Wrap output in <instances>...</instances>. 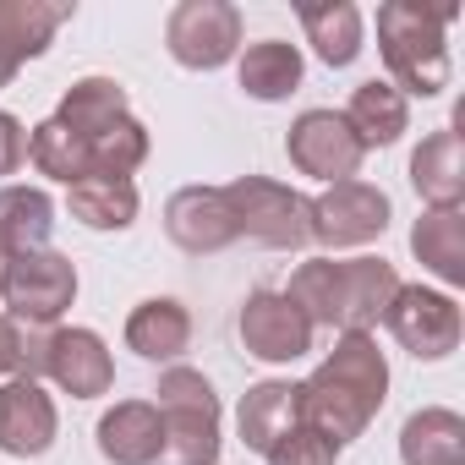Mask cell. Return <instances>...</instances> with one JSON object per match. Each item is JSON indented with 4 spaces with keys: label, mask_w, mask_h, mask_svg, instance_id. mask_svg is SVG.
<instances>
[{
    "label": "cell",
    "mask_w": 465,
    "mask_h": 465,
    "mask_svg": "<svg viewBox=\"0 0 465 465\" xmlns=\"http://www.w3.org/2000/svg\"><path fill=\"white\" fill-rule=\"evenodd\" d=\"M400 291L389 258H340V334H372Z\"/></svg>",
    "instance_id": "cell-15"
},
{
    "label": "cell",
    "mask_w": 465,
    "mask_h": 465,
    "mask_svg": "<svg viewBox=\"0 0 465 465\" xmlns=\"http://www.w3.org/2000/svg\"><path fill=\"white\" fill-rule=\"evenodd\" d=\"M28 159H34V170H39V175L61 181V186H77V181H88V175H94L88 143H83L72 126H61L55 115L34 126V137H28Z\"/></svg>",
    "instance_id": "cell-28"
},
{
    "label": "cell",
    "mask_w": 465,
    "mask_h": 465,
    "mask_svg": "<svg viewBox=\"0 0 465 465\" xmlns=\"http://www.w3.org/2000/svg\"><path fill=\"white\" fill-rule=\"evenodd\" d=\"M285 296L302 307L312 329H340V258H312L291 274Z\"/></svg>",
    "instance_id": "cell-29"
},
{
    "label": "cell",
    "mask_w": 465,
    "mask_h": 465,
    "mask_svg": "<svg viewBox=\"0 0 465 465\" xmlns=\"http://www.w3.org/2000/svg\"><path fill=\"white\" fill-rule=\"evenodd\" d=\"M296 394H302V427H312L334 449H345L383 411V400H389V361H383L372 334H340L334 351L312 367V378L296 383Z\"/></svg>",
    "instance_id": "cell-1"
},
{
    "label": "cell",
    "mask_w": 465,
    "mask_h": 465,
    "mask_svg": "<svg viewBox=\"0 0 465 465\" xmlns=\"http://www.w3.org/2000/svg\"><path fill=\"white\" fill-rule=\"evenodd\" d=\"M164 50L186 72H219L242 50V12L230 0H181L164 17Z\"/></svg>",
    "instance_id": "cell-6"
},
{
    "label": "cell",
    "mask_w": 465,
    "mask_h": 465,
    "mask_svg": "<svg viewBox=\"0 0 465 465\" xmlns=\"http://www.w3.org/2000/svg\"><path fill=\"white\" fill-rule=\"evenodd\" d=\"M302 77H307V61H302V50L285 45V39H258V45H247L242 61H236V83H242V94L258 99V104L291 99V94L302 88Z\"/></svg>",
    "instance_id": "cell-20"
},
{
    "label": "cell",
    "mask_w": 465,
    "mask_h": 465,
    "mask_svg": "<svg viewBox=\"0 0 465 465\" xmlns=\"http://www.w3.org/2000/svg\"><path fill=\"white\" fill-rule=\"evenodd\" d=\"M164 236L192 258H208V252H224L230 242H242L230 203H224V186H181L164 203Z\"/></svg>",
    "instance_id": "cell-13"
},
{
    "label": "cell",
    "mask_w": 465,
    "mask_h": 465,
    "mask_svg": "<svg viewBox=\"0 0 465 465\" xmlns=\"http://www.w3.org/2000/svg\"><path fill=\"white\" fill-rule=\"evenodd\" d=\"M307 213H312V242L329 247V252L378 242L389 230V219H394L389 192L372 186V181H340L323 197H307Z\"/></svg>",
    "instance_id": "cell-7"
},
{
    "label": "cell",
    "mask_w": 465,
    "mask_h": 465,
    "mask_svg": "<svg viewBox=\"0 0 465 465\" xmlns=\"http://www.w3.org/2000/svg\"><path fill=\"white\" fill-rule=\"evenodd\" d=\"M45 372L72 400H99L115 389V356L94 329H50L45 340Z\"/></svg>",
    "instance_id": "cell-14"
},
{
    "label": "cell",
    "mask_w": 465,
    "mask_h": 465,
    "mask_svg": "<svg viewBox=\"0 0 465 465\" xmlns=\"http://www.w3.org/2000/svg\"><path fill=\"white\" fill-rule=\"evenodd\" d=\"M285 153H291V164L302 175L329 181V186L356 181V170L367 159V148L356 143V132L345 126L340 110H302L291 121V132H285Z\"/></svg>",
    "instance_id": "cell-9"
},
{
    "label": "cell",
    "mask_w": 465,
    "mask_h": 465,
    "mask_svg": "<svg viewBox=\"0 0 465 465\" xmlns=\"http://www.w3.org/2000/svg\"><path fill=\"white\" fill-rule=\"evenodd\" d=\"M263 460H269V465H340V449H334L323 432H312V427H291Z\"/></svg>",
    "instance_id": "cell-31"
},
{
    "label": "cell",
    "mask_w": 465,
    "mask_h": 465,
    "mask_svg": "<svg viewBox=\"0 0 465 465\" xmlns=\"http://www.w3.org/2000/svg\"><path fill=\"white\" fill-rule=\"evenodd\" d=\"M400 465H465V416L449 405L411 411L400 427Z\"/></svg>",
    "instance_id": "cell-23"
},
{
    "label": "cell",
    "mask_w": 465,
    "mask_h": 465,
    "mask_svg": "<svg viewBox=\"0 0 465 465\" xmlns=\"http://www.w3.org/2000/svg\"><path fill=\"white\" fill-rule=\"evenodd\" d=\"M411 252L432 280L460 291L465 285V213L460 208H427L411 224Z\"/></svg>",
    "instance_id": "cell-22"
},
{
    "label": "cell",
    "mask_w": 465,
    "mask_h": 465,
    "mask_svg": "<svg viewBox=\"0 0 465 465\" xmlns=\"http://www.w3.org/2000/svg\"><path fill=\"white\" fill-rule=\"evenodd\" d=\"M0 302H6V318H17L28 329H50L77 302V263L50 247L6 258L0 263Z\"/></svg>",
    "instance_id": "cell-5"
},
{
    "label": "cell",
    "mask_w": 465,
    "mask_h": 465,
    "mask_svg": "<svg viewBox=\"0 0 465 465\" xmlns=\"http://www.w3.org/2000/svg\"><path fill=\"white\" fill-rule=\"evenodd\" d=\"M94 438H99V454L110 465H153L159 438H164V421H159L153 400H121V405H110L99 416Z\"/></svg>",
    "instance_id": "cell-18"
},
{
    "label": "cell",
    "mask_w": 465,
    "mask_h": 465,
    "mask_svg": "<svg viewBox=\"0 0 465 465\" xmlns=\"http://www.w3.org/2000/svg\"><path fill=\"white\" fill-rule=\"evenodd\" d=\"M449 23L454 6H421V0H383L378 6V50L405 99H438L449 88Z\"/></svg>",
    "instance_id": "cell-2"
},
{
    "label": "cell",
    "mask_w": 465,
    "mask_h": 465,
    "mask_svg": "<svg viewBox=\"0 0 465 465\" xmlns=\"http://www.w3.org/2000/svg\"><path fill=\"white\" fill-rule=\"evenodd\" d=\"M302 34H307V45L318 50V61L323 66H351L356 55H361V12L351 6V0H307L302 6Z\"/></svg>",
    "instance_id": "cell-25"
},
{
    "label": "cell",
    "mask_w": 465,
    "mask_h": 465,
    "mask_svg": "<svg viewBox=\"0 0 465 465\" xmlns=\"http://www.w3.org/2000/svg\"><path fill=\"white\" fill-rule=\"evenodd\" d=\"M411 186L427 208H460L465 203V153H460L454 126L421 137V148L411 153Z\"/></svg>",
    "instance_id": "cell-19"
},
{
    "label": "cell",
    "mask_w": 465,
    "mask_h": 465,
    "mask_svg": "<svg viewBox=\"0 0 465 465\" xmlns=\"http://www.w3.org/2000/svg\"><path fill=\"white\" fill-rule=\"evenodd\" d=\"M340 115H345V126L356 132L361 148H389V143H400L411 132V99L383 77H367Z\"/></svg>",
    "instance_id": "cell-21"
},
{
    "label": "cell",
    "mask_w": 465,
    "mask_h": 465,
    "mask_svg": "<svg viewBox=\"0 0 465 465\" xmlns=\"http://www.w3.org/2000/svg\"><path fill=\"white\" fill-rule=\"evenodd\" d=\"M61 438V411L39 389V378H6L0 383V454L39 460Z\"/></svg>",
    "instance_id": "cell-11"
},
{
    "label": "cell",
    "mask_w": 465,
    "mask_h": 465,
    "mask_svg": "<svg viewBox=\"0 0 465 465\" xmlns=\"http://www.w3.org/2000/svg\"><path fill=\"white\" fill-rule=\"evenodd\" d=\"M153 411L164 421L153 465H219V394L197 367H164L153 389Z\"/></svg>",
    "instance_id": "cell-3"
},
{
    "label": "cell",
    "mask_w": 465,
    "mask_h": 465,
    "mask_svg": "<svg viewBox=\"0 0 465 465\" xmlns=\"http://www.w3.org/2000/svg\"><path fill=\"white\" fill-rule=\"evenodd\" d=\"M72 12V0H0V88H12V77L55 45Z\"/></svg>",
    "instance_id": "cell-12"
},
{
    "label": "cell",
    "mask_w": 465,
    "mask_h": 465,
    "mask_svg": "<svg viewBox=\"0 0 465 465\" xmlns=\"http://www.w3.org/2000/svg\"><path fill=\"white\" fill-rule=\"evenodd\" d=\"M66 208H72V219L88 224V230H132L143 197H137V186L121 181V175H88V181L66 186Z\"/></svg>",
    "instance_id": "cell-27"
},
{
    "label": "cell",
    "mask_w": 465,
    "mask_h": 465,
    "mask_svg": "<svg viewBox=\"0 0 465 465\" xmlns=\"http://www.w3.org/2000/svg\"><path fill=\"white\" fill-rule=\"evenodd\" d=\"M45 329H28L0 312V378H39L45 372Z\"/></svg>",
    "instance_id": "cell-30"
},
{
    "label": "cell",
    "mask_w": 465,
    "mask_h": 465,
    "mask_svg": "<svg viewBox=\"0 0 465 465\" xmlns=\"http://www.w3.org/2000/svg\"><path fill=\"white\" fill-rule=\"evenodd\" d=\"M236 427H242V443H247V449L269 454L291 427H302V394H296V383H291V378H263V383H252V389L242 394V405H236Z\"/></svg>",
    "instance_id": "cell-17"
},
{
    "label": "cell",
    "mask_w": 465,
    "mask_h": 465,
    "mask_svg": "<svg viewBox=\"0 0 465 465\" xmlns=\"http://www.w3.org/2000/svg\"><path fill=\"white\" fill-rule=\"evenodd\" d=\"M23 159H28V132H23L17 115L0 110V175H17Z\"/></svg>",
    "instance_id": "cell-32"
},
{
    "label": "cell",
    "mask_w": 465,
    "mask_h": 465,
    "mask_svg": "<svg viewBox=\"0 0 465 465\" xmlns=\"http://www.w3.org/2000/svg\"><path fill=\"white\" fill-rule=\"evenodd\" d=\"M55 230V203L45 186H6L0 192V263L23 258V252H45Z\"/></svg>",
    "instance_id": "cell-24"
},
{
    "label": "cell",
    "mask_w": 465,
    "mask_h": 465,
    "mask_svg": "<svg viewBox=\"0 0 465 465\" xmlns=\"http://www.w3.org/2000/svg\"><path fill=\"white\" fill-rule=\"evenodd\" d=\"M242 345L247 356L269 361V367H285V361H302L312 351V323L302 318V307L285 296V291H252L242 302Z\"/></svg>",
    "instance_id": "cell-10"
},
{
    "label": "cell",
    "mask_w": 465,
    "mask_h": 465,
    "mask_svg": "<svg viewBox=\"0 0 465 465\" xmlns=\"http://www.w3.org/2000/svg\"><path fill=\"white\" fill-rule=\"evenodd\" d=\"M389 334L400 340V351H411L416 361H443L460 351V334H465V318H460V302L449 291H427V285H400L389 312H383Z\"/></svg>",
    "instance_id": "cell-8"
},
{
    "label": "cell",
    "mask_w": 465,
    "mask_h": 465,
    "mask_svg": "<svg viewBox=\"0 0 465 465\" xmlns=\"http://www.w3.org/2000/svg\"><path fill=\"white\" fill-rule=\"evenodd\" d=\"M126 115H132V104H126V88L115 77H83V83H72L66 99H61V110H55V121L72 126L88 143L104 137L110 126H121Z\"/></svg>",
    "instance_id": "cell-26"
},
{
    "label": "cell",
    "mask_w": 465,
    "mask_h": 465,
    "mask_svg": "<svg viewBox=\"0 0 465 465\" xmlns=\"http://www.w3.org/2000/svg\"><path fill=\"white\" fill-rule=\"evenodd\" d=\"M126 351H137L143 361H164L175 367L186 351H192V312L175 302V296H148L132 307L126 318Z\"/></svg>",
    "instance_id": "cell-16"
},
{
    "label": "cell",
    "mask_w": 465,
    "mask_h": 465,
    "mask_svg": "<svg viewBox=\"0 0 465 465\" xmlns=\"http://www.w3.org/2000/svg\"><path fill=\"white\" fill-rule=\"evenodd\" d=\"M224 203H230V219H236V236H252L274 252H302L312 242V213H307V197L285 181H269V175H236L224 186Z\"/></svg>",
    "instance_id": "cell-4"
}]
</instances>
